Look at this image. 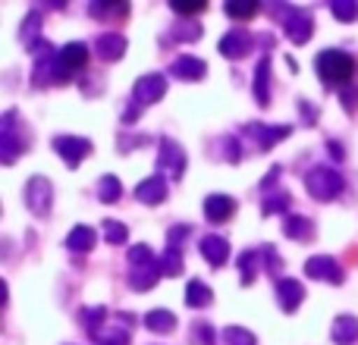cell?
<instances>
[{"instance_id":"cell-1","label":"cell","mask_w":358,"mask_h":345,"mask_svg":"<svg viewBox=\"0 0 358 345\" xmlns=\"http://www.w3.org/2000/svg\"><path fill=\"white\" fill-rule=\"evenodd\" d=\"M352 69H355L352 57L340 54V50H324V54L317 57V73L327 82H346L349 75H352Z\"/></svg>"},{"instance_id":"cell-2","label":"cell","mask_w":358,"mask_h":345,"mask_svg":"<svg viewBox=\"0 0 358 345\" xmlns=\"http://www.w3.org/2000/svg\"><path fill=\"white\" fill-rule=\"evenodd\" d=\"M308 191L315 198H334L336 191H340V176L336 172H327V170H315L308 176Z\"/></svg>"},{"instance_id":"cell-3","label":"cell","mask_w":358,"mask_h":345,"mask_svg":"<svg viewBox=\"0 0 358 345\" xmlns=\"http://www.w3.org/2000/svg\"><path fill=\"white\" fill-rule=\"evenodd\" d=\"M208 220H214V223H220V220H227L229 214H233V198H223V195H210L208 198Z\"/></svg>"},{"instance_id":"cell-4","label":"cell","mask_w":358,"mask_h":345,"mask_svg":"<svg viewBox=\"0 0 358 345\" xmlns=\"http://www.w3.org/2000/svg\"><path fill=\"white\" fill-rule=\"evenodd\" d=\"M201 251L208 254L210 264H223V258L229 254V248H227V242H223V239L210 235V239H201Z\"/></svg>"},{"instance_id":"cell-5","label":"cell","mask_w":358,"mask_h":345,"mask_svg":"<svg viewBox=\"0 0 358 345\" xmlns=\"http://www.w3.org/2000/svg\"><path fill=\"white\" fill-rule=\"evenodd\" d=\"M63 66L66 69H79V66H85V60H88V50H85V44H66L63 47Z\"/></svg>"},{"instance_id":"cell-6","label":"cell","mask_w":358,"mask_h":345,"mask_svg":"<svg viewBox=\"0 0 358 345\" xmlns=\"http://www.w3.org/2000/svg\"><path fill=\"white\" fill-rule=\"evenodd\" d=\"M164 94V79L161 75H151V79H142V85L136 88L138 101H157Z\"/></svg>"},{"instance_id":"cell-7","label":"cell","mask_w":358,"mask_h":345,"mask_svg":"<svg viewBox=\"0 0 358 345\" xmlns=\"http://www.w3.org/2000/svg\"><path fill=\"white\" fill-rule=\"evenodd\" d=\"M57 148L66 154L69 163H79V161H82L79 154H88V151H92V145L82 142V138H79V142H73V138H60V142H57Z\"/></svg>"},{"instance_id":"cell-8","label":"cell","mask_w":358,"mask_h":345,"mask_svg":"<svg viewBox=\"0 0 358 345\" xmlns=\"http://www.w3.org/2000/svg\"><path fill=\"white\" fill-rule=\"evenodd\" d=\"M94 245V233L85 226L73 229V235H69V248H76V251H88V248Z\"/></svg>"},{"instance_id":"cell-9","label":"cell","mask_w":358,"mask_h":345,"mask_svg":"<svg viewBox=\"0 0 358 345\" xmlns=\"http://www.w3.org/2000/svg\"><path fill=\"white\" fill-rule=\"evenodd\" d=\"M358 336V321H352V317H343V321H336V342H349Z\"/></svg>"},{"instance_id":"cell-10","label":"cell","mask_w":358,"mask_h":345,"mask_svg":"<svg viewBox=\"0 0 358 345\" xmlns=\"http://www.w3.org/2000/svg\"><path fill=\"white\" fill-rule=\"evenodd\" d=\"M98 50H101V57H107V60H117L120 50H123V38H117V35L101 38V41H98Z\"/></svg>"},{"instance_id":"cell-11","label":"cell","mask_w":358,"mask_h":345,"mask_svg":"<svg viewBox=\"0 0 358 345\" xmlns=\"http://www.w3.org/2000/svg\"><path fill=\"white\" fill-rule=\"evenodd\" d=\"M280 295H283V304H286V311H292V304L302 298V286H296L292 279H283L280 283Z\"/></svg>"},{"instance_id":"cell-12","label":"cell","mask_w":358,"mask_h":345,"mask_svg":"<svg viewBox=\"0 0 358 345\" xmlns=\"http://www.w3.org/2000/svg\"><path fill=\"white\" fill-rule=\"evenodd\" d=\"M167 195V191H164V185H161V179H151V185L145 182L142 189H138V198H142V201H161V198Z\"/></svg>"},{"instance_id":"cell-13","label":"cell","mask_w":358,"mask_h":345,"mask_svg":"<svg viewBox=\"0 0 358 345\" xmlns=\"http://www.w3.org/2000/svg\"><path fill=\"white\" fill-rule=\"evenodd\" d=\"M173 73H176V75H201V73H204V63L182 57V60H176V63H173Z\"/></svg>"},{"instance_id":"cell-14","label":"cell","mask_w":358,"mask_h":345,"mask_svg":"<svg viewBox=\"0 0 358 345\" xmlns=\"http://www.w3.org/2000/svg\"><path fill=\"white\" fill-rule=\"evenodd\" d=\"M308 273H311V277H327V273H330V277H334V279H340V270H336V267L330 264L327 258H321V260H311V264H308Z\"/></svg>"},{"instance_id":"cell-15","label":"cell","mask_w":358,"mask_h":345,"mask_svg":"<svg viewBox=\"0 0 358 345\" xmlns=\"http://www.w3.org/2000/svg\"><path fill=\"white\" fill-rule=\"evenodd\" d=\"M227 13L236 19H245V16H255V13H258V3H239V0H236V3H227Z\"/></svg>"},{"instance_id":"cell-16","label":"cell","mask_w":358,"mask_h":345,"mask_svg":"<svg viewBox=\"0 0 358 345\" xmlns=\"http://www.w3.org/2000/svg\"><path fill=\"white\" fill-rule=\"evenodd\" d=\"M148 327L151 330H170L173 327V317L167 311H157V314H148Z\"/></svg>"},{"instance_id":"cell-17","label":"cell","mask_w":358,"mask_h":345,"mask_svg":"<svg viewBox=\"0 0 358 345\" xmlns=\"http://www.w3.org/2000/svg\"><path fill=\"white\" fill-rule=\"evenodd\" d=\"M286 229H289V235H296V239H299V235H302V239H308V235H311V223L308 220H299V216L286 223Z\"/></svg>"},{"instance_id":"cell-18","label":"cell","mask_w":358,"mask_h":345,"mask_svg":"<svg viewBox=\"0 0 358 345\" xmlns=\"http://www.w3.org/2000/svg\"><path fill=\"white\" fill-rule=\"evenodd\" d=\"M204 6H208L204 0H179V3H173V10L189 16V13H198V10H204Z\"/></svg>"},{"instance_id":"cell-19","label":"cell","mask_w":358,"mask_h":345,"mask_svg":"<svg viewBox=\"0 0 358 345\" xmlns=\"http://www.w3.org/2000/svg\"><path fill=\"white\" fill-rule=\"evenodd\" d=\"M242 47H245V41H242V38H223V44H220V50H223V54H229V57H239Z\"/></svg>"},{"instance_id":"cell-20","label":"cell","mask_w":358,"mask_h":345,"mask_svg":"<svg viewBox=\"0 0 358 345\" xmlns=\"http://www.w3.org/2000/svg\"><path fill=\"white\" fill-rule=\"evenodd\" d=\"M227 342L229 345H255V339L245 333V330H227Z\"/></svg>"},{"instance_id":"cell-21","label":"cell","mask_w":358,"mask_h":345,"mask_svg":"<svg viewBox=\"0 0 358 345\" xmlns=\"http://www.w3.org/2000/svg\"><path fill=\"white\" fill-rule=\"evenodd\" d=\"M208 298H210V292H208V289H204V286H201V283H192V286H189V304H198V302H208Z\"/></svg>"},{"instance_id":"cell-22","label":"cell","mask_w":358,"mask_h":345,"mask_svg":"<svg viewBox=\"0 0 358 345\" xmlns=\"http://www.w3.org/2000/svg\"><path fill=\"white\" fill-rule=\"evenodd\" d=\"M120 195V185H117V179H104V191H101V198H104V201H113V198Z\"/></svg>"},{"instance_id":"cell-23","label":"cell","mask_w":358,"mask_h":345,"mask_svg":"<svg viewBox=\"0 0 358 345\" xmlns=\"http://www.w3.org/2000/svg\"><path fill=\"white\" fill-rule=\"evenodd\" d=\"M104 229H107V239L110 242H123V226H120V223H104Z\"/></svg>"},{"instance_id":"cell-24","label":"cell","mask_w":358,"mask_h":345,"mask_svg":"<svg viewBox=\"0 0 358 345\" xmlns=\"http://www.w3.org/2000/svg\"><path fill=\"white\" fill-rule=\"evenodd\" d=\"M334 13H336L340 19H349V16H355V6H352V3H336Z\"/></svg>"}]
</instances>
